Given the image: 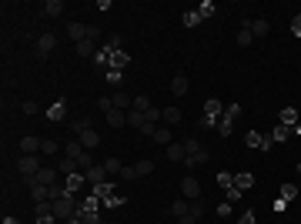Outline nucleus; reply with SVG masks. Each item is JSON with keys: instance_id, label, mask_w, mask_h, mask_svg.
Segmentation results:
<instances>
[{"instance_id": "obj_28", "label": "nucleus", "mask_w": 301, "mask_h": 224, "mask_svg": "<svg viewBox=\"0 0 301 224\" xmlns=\"http://www.w3.org/2000/svg\"><path fill=\"white\" fill-rule=\"evenodd\" d=\"M94 194L100 198V201H107V198H114V184H111V181H104V184H94Z\"/></svg>"}, {"instance_id": "obj_20", "label": "nucleus", "mask_w": 301, "mask_h": 224, "mask_svg": "<svg viewBox=\"0 0 301 224\" xmlns=\"http://www.w3.org/2000/svg\"><path fill=\"white\" fill-rule=\"evenodd\" d=\"M278 121H281L284 127H295V124H298V111H295V107H284V111L278 114Z\"/></svg>"}, {"instance_id": "obj_24", "label": "nucleus", "mask_w": 301, "mask_h": 224, "mask_svg": "<svg viewBox=\"0 0 301 224\" xmlns=\"http://www.w3.org/2000/svg\"><path fill=\"white\" fill-rule=\"evenodd\" d=\"M60 14H64V3H60V0H47V3H44V17H60Z\"/></svg>"}, {"instance_id": "obj_36", "label": "nucleus", "mask_w": 301, "mask_h": 224, "mask_svg": "<svg viewBox=\"0 0 301 224\" xmlns=\"http://www.w3.org/2000/svg\"><path fill=\"white\" fill-rule=\"evenodd\" d=\"M251 40H254V34H251V27H241V30H238V44H241V47H248Z\"/></svg>"}, {"instance_id": "obj_12", "label": "nucleus", "mask_w": 301, "mask_h": 224, "mask_svg": "<svg viewBox=\"0 0 301 224\" xmlns=\"http://www.w3.org/2000/svg\"><path fill=\"white\" fill-rule=\"evenodd\" d=\"M234 187L245 194L248 187H254V174H251V171H241V174H234Z\"/></svg>"}, {"instance_id": "obj_21", "label": "nucleus", "mask_w": 301, "mask_h": 224, "mask_svg": "<svg viewBox=\"0 0 301 224\" xmlns=\"http://www.w3.org/2000/svg\"><path fill=\"white\" fill-rule=\"evenodd\" d=\"M40 144H44V141H37V137H24V141H20V154H37Z\"/></svg>"}, {"instance_id": "obj_7", "label": "nucleus", "mask_w": 301, "mask_h": 224, "mask_svg": "<svg viewBox=\"0 0 301 224\" xmlns=\"http://www.w3.org/2000/svg\"><path fill=\"white\" fill-rule=\"evenodd\" d=\"M84 177H87L91 184H104V181H107V168H104V164H94V168L84 171Z\"/></svg>"}, {"instance_id": "obj_53", "label": "nucleus", "mask_w": 301, "mask_h": 224, "mask_svg": "<svg viewBox=\"0 0 301 224\" xmlns=\"http://www.w3.org/2000/svg\"><path fill=\"white\" fill-rule=\"evenodd\" d=\"M94 37H100V27H94V24H91V27H87V40H94Z\"/></svg>"}, {"instance_id": "obj_30", "label": "nucleus", "mask_w": 301, "mask_h": 224, "mask_svg": "<svg viewBox=\"0 0 301 224\" xmlns=\"http://www.w3.org/2000/svg\"><path fill=\"white\" fill-rule=\"evenodd\" d=\"M295 198H298V184H291V181H288V184L281 187V201H288V204H291Z\"/></svg>"}, {"instance_id": "obj_5", "label": "nucleus", "mask_w": 301, "mask_h": 224, "mask_svg": "<svg viewBox=\"0 0 301 224\" xmlns=\"http://www.w3.org/2000/svg\"><path fill=\"white\" fill-rule=\"evenodd\" d=\"M181 194H184L188 201H198V198H201V184H198V177H184V181H181Z\"/></svg>"}, {"instance_id": "obj_27", "label": "nucleus", "mask_w": 301, "mask_h": 224, "mask_svg": "<svg viewBox=\"0 0 301 224\" xmlns=\"http://www.w3.org/2000/svg\"><path fill=\"white\" fill-rule=\"evenodd\" d=\"M245 144H248V148H258V150H261V148H264V134L248 131V134H245Z\"/></svg>"}, {"instance_id": "obj_38", "label": "nucleus", "mask_w": 301, "mask_h": 224, "mask_svg": "<svg viewBox=\"0 0 301 224\" xmlns=\"http://www.w3.org/2000/svg\"><path fill=\"white\" fill-rule=\"evenodd\" d=\"M198 14H201V20H207V17H214V3L211 0H204L201 7H198Z\"/></svg>"}, {"instance_id": "obj_56", "label": "nucleus", "mask_w": 301, "mask_h": 224, "mask_svg": "<svg viewBox=\"0 0 301 224\" xmlns=\"http://www.w3.org/2000/svg\"><path fill=\"white\" fill-rule=\"evenodd\" d=\"M298 171H301V164H298Z\"/></svg>"}, {"instance_id": "obj_48", "label": "nucleus", "mask_w": 301, "mask_h": 224, "mask_svg": "<svg viewBox=\"0 0 301 224\" xmlns=\"http://www.w3.org/2000/svg\"><path fill=\"white\" fill-rule=\"evenodd\" d=\"M97 107H100V111L107 114V111L114 107V100H111V97H97Z\"/></svg>"}, {"instance_id": "obj_52", "label": "nucleus", "mask_w": 301, "mask_h": 224, "mask_svg": "<svg viewBox=\"0 0 301 224\" xmlns=\"http://www.w3.org/2000/svg\"><path fill=\"white\" fill-rule=\"evenodd\" d=\"M291 34H295V37H301V14L291 20Z\"/></svg>"}, {"instance_id": "obj_6", "label": "nucleus", "mask_w": 301, "mask_h": 224, "mask_svg": "<svg viewBox=\"0 0 301 224\" xmlns=\"http://www.w3.org/2000/svg\"><path fill=\"white\" fill-rule=\"evenodd\" d=\"M67 37L74 40V44H80V40H87V27H84L80 20H71V24H67Z\"/></svg>"}, {"instance_id": "obj_50", "label": "nucleus", "mask_w": 301, "mask_h": 224, "mask_svg": "<svg viewBox=\"0 0 301 224\" xmlns=\"http://www.w3.org/2000/svg\"><path fill=\"white\" fill-rule=\"evenodd\" d=\"M100 204H104V207H117V204H124V198H117V194H114V198H107V201H100Z\"/></svg>"}, {"instance_id": "obj_22", "label": "nucleus", "mask_w": 301, "mask_h": 224, "mask_svg": "<svg viewBox=\"0 0 301 224\" xmlns=\"http://www.w3.org/2000/svg\"><path fill=\"white\" fill-rule=\"evenodd\" d=\"M204 117H214V121H218V117H221V100L207 97V100H204Z\"/></svg>"}, {"instance_id": "obj_23", "label": "nucleus", "mask_w": 301, "mask_h": 224, "mask_svg": "<svg viewBox=\"0 0 301 224\" xmlns=\"http://www.w3.org/2000/svg\"><path fill=\"white\" fill-rule=\"evenodd\" d=\"M184 157H188L184 144H168V161H184Z\"/></svg>"}, {"instance_id": "obj_39", "label": "nucleus", "mask_w": 301, "mask_h": 224, "mask_svg": "<svg viewBox=\"0 0 301 224\" xmlns=\"http://www.w3.org/2000/svg\"><path fill=\"white\" fill-rule=\"evenodd\" d=\"M57 150H60V144H57V141H50V137L40 144V154H57Z\"/></svg>"}, {"instance_id": "obj_15", "label": "nucleus", "mask_w": 301, "mask_h": 224, "mask_svg": "<svg viewBox=\"0 0 301 224\" xmlns=\"http://www.w3.org/2000/svg\"><path fill=\"white\" fill-rule=\"evenodd\" d=\"M107 124H111V127H124V124H127V111L111 107V111H107Z\"/></svg>"}, {"instance_id": "obj_2", "label": "nucleus", "mask_w": 301, "mask_h": 224, "mask_svg": "<svg viewBox=\"0 0 301 224\" xmlns=\"http://www.w3.org/2000/svg\"><path fill=\"white\" fill-rule=\"evenodd\" d=\"M184 148H188V157H184V164H188V168H194V164H207V161H211V154H207V150L201 148L194 137L184 141Z\"/></svg>"}, {"instance_id": "obj_11", "label": "nucleus", "mask_w": 301, "mask_h": 224, "mask_svg": "<svg viewBox=\"0 0 301 224\" xmlns=\"http://www.w3.org/2000/svg\"><path fill=\"white\" fill-rule=\"evenodd\" d=\"M77 141H80V144H84V148H87V150H94L97 144H100V134H97L94 127H87V131L80 134V137H77Z\"/></svg>"}, {"instance_id": "obj_3", "label": "nucleus", "mask_w": 301, "mask_h": 224, "mask_svg": "<svg viewBox=\"0 0 301 224\" xmlns=\"http://www.w3.org/2000/svg\"><path fill=\"white\" fill-rule=\"evenodd\" d=\"M241 114V104H227L225 114H221V121H218V131H221V137H231V131H234V117Z\"/></svg>"}, {"instance_id": "obj_9", "label": "nucleus", "mask_w": 301, "mask_h": 224, "mask_svg": "<svg viewBox=\"0 0 301 224\" xmlns=\"http://www.w3.org/2000/svg\"><path fill=\"white\" fill-rule=\"evenodd\" d=\"M47 117H50V121H64V117H67V100H64V97L54 100V104L47 107Z\"/></svg>"}, {"instance_id": "obj_49", "label": "nucleus", "mask_w": 301, "mask_h": 224, "mask_svg": "<svg viewBox=\"0 0 301 224\" xmlns=\"http://www.w3.org/2000/svg\"><path fill=\"white\" fill-rule=\"evenodd\" d=\"M20 111H24V114H37V100H24Z\"/></svg>"}, {"instance_id": "obj_51", "label": "nucleus", "mask_w": 301, "mask_h": 224, "mask_svg": "<svg viewBox=\"0 0 301 224\" xmlns=\"http://www.w3.org/2000/svg\"><path fill=\"white\" fill-rule=\"evenodd\" d=\"M218 218H231V204H227V201H225V204H218Z\"/></svg>"}, {"instance_id": "obj_47", "label": "nucleus", "mask_w": 301, "mask_h": 224, "mask_svg": "<svg viewBox=\"0 0 301 224\" xmlns=\"http://www.w3.org/2000/svg\"><path fill=\"white\" fill-rule=\"evenodd\" d=\"M238 224H258L254 221V211H241V214H238Z\"/></svg>"}, {"instance_id": "obj_16", "label": "nucleus", "mask_w": 301, "mask_h": 224, "mask_svg": "<svg viewBox=\"0 0 301 224\" xmlns=\"http://www.w3.org/2000/svg\"><path fill=\"white\" fill-rule=\"evenodd\" d=\"M84 181H87V177H84V171H77V174H71V177H67V194H77V191H80V187H84Z\"/></svg>"}, {"instance_id": "obj_18", "label": "nucleus", "mask_w": 301, "mask_h": 224, "mask_svg": "<svg viewBox=\"0 0 301 224\" xmlns=\"http://www.w3.org/2000/svg\"><path fill=\"white\" fill-rule=\"evenodd\" d=\"M171 214H174V218H184V214H191V201H188V198H177V201L171 204Z\"/></svg>"}, {"instance_id": "obj_14", "label": "nucleus", "mask_w": 301, "mask_h": 224, "mask_svg": "<svg viewBox=\"0 0 301 224\" xmlns=\"http://www.w3.org/2000/svg\"><path fill=\"white\" fill-rule=\"evenodd\" d=\"M245 27H251V34H254V37H264V34L271 30V24H268V20H264V17L251 20V24H248V20H245Z\"/></svg>"}, {"instance_id": "obj_34", "label": "nucleus", "mask_w": 301, "mask_h": 224, "mask_svg": "<svg viewBox=\"0 0 301 224\" xmlns=\"http://www.w3.org/2000/svg\"><path fill=\"white\" fill-rule=\"evenodd\" d=\"M181 117H184V114H181V107H164V121H168V127H171V124H177Z\"/></svg>"}, {"instance_id": "obj_10", "label": "nucleus", "mask_w": 301, "mask_h": 224, "mask_svg": "<svg viewBox=\"0 0 301 224\" xmlns=\"http://www.w3.org/2000/svg\"><path fill=\"white\" fill-rule=\"evenodd\" d=\"M127 64H131V54H127L124 47H121V50H114V54H111V67H114V71H124Z\"/></svg>"}, {"instance_id": "obj_54", "label": "nucleus", "mask_w": 301, "mask_h": 224, "mask_svg": "<svg viewBox=\"0 0 301 224\" xmlns=\"http://www.w3.org/2000/svg\"><path fill=\"white\" fill-rule=\"evenodd\" d=\"M177 224H198V218H194V214H184V218H177Z\"/></svg>"}, {"instance_id": "obj_44", "label": "nucleus", "mask_w": 301, "mask_h": 224, "mask_svg": "<svg viewBox=\"0 0 301 224\" xmlns=\"http://www.w3.org/2000/svg\"><path fill=\"white\" fill-rule=\"evenodd\" d=\"M241 198H245V194H241V191H238V187H227V204H238V201H241Z\"/></svg>"}, {"instance_id": "obj_19", "label": "nucleus", "mask_w": 301, "mask_h": 224, "mask_svg": "<svg viewBox=\"0 0 301 224\" xmlns=\"http://www.w3.org/2000/svg\"><path fill=\"white\" fill-rule=\"evenodd\" d=\"M74 50H77V57H91L94 60V40H80V44H74Z\"/></svg>"}, {"instance_id": "obj_26", "label": "nucleus", "mask_w": 301, "mask_h": 224, "mask_svg": "<svg viewBox=\"0 0 301 224\" xmlns=\"http://www.w3.org/2000/svg\"><path fill=\"white\" fill-rule=\"evenodd\" d=\"M57 171L71 177V174H77V171H80V168H77V161H74V157H60V168H57Z\"/></svg>"}, {"instance_id": "obj_55", "label": "nucleus", "mask_w": 301, "mask_h": 224, "mask_svg": "<svg viewBox=\"0 0 301 224\" xmlns=\"http://www.w3.org/2000/svg\"><path fill=\"white\" fill-rule=\"evenodd\" d=\"M3 224H20V221H14V218H3Z\"/></svg>"}, {"instance_id": "obj_43", "label": "nucleus", "mask_w": 301, "mask_h": 224, "mask_svg": "<svg viewBox=\"0 0 301 224\" xmlns=\"http://www.w3.org/2000/svg\"><path fill=\"white\" fill-rule=\"evenodd\" d=\"M87 127H91V121H74V124H71V131H74L77 137H80V134L87 131Z\"/></svg>"}, {"instance_id": "obj_40", "label": "nucleus", "mask_w": 301, "mask_h": 224, "mask_svg": "<svg viewBox=\"0 0 301 224\" xmlns=\"http://www.w3.org/2000/svg\"><path fill=\"white\" fill-rule=\"evenodd\" d=\"M121 177H124V181H134V177H141L137 164H131V168H121Z\"/></svg>"}, {"instance_id": "obj_33", "label": "nucleus", "mask_w": 301, "mask_h": 224, "mask_svg": "<svg viewBox=\"0 0 301 224\" xmlns=\"http://www.w3.org/2000/svg\"><path fill=\"white\" fill-rule=\"evenodd\" d=\"M104 77H107V84H114V87H121V84H124V71H104Z\"/></svg>"}, {"instance_id": "obj_46", "label": "nucleus", "mask_w": 301, "mask_h": 224, "mask_svg": "<svg viewBox=\"0 0 301 224\" xmlns=\"http://www.w3.org/2000/svg\"><path fill=\"white\" fill-rule=\"evenodd\" d=\"M137 171H141V177L150 174V171H154V161H148V157H144V161H137Z\"/></svg>"}, {"instance_id": "obj_17", "label": "nucleus", "mask_w": 301, "mask_h": 224, "mask_svg": "<svg viewBox=\"0 0 301 224\" xmlns=\"http://www.w3.org/2000/svg\"><path fill=\"white\" fill-rule=\"evenodd\" d=\"M171 94H174V97H184V94H188V77L184 74H177L171 80Z\"/></svg>"}, {"instance_id": "obj_1", "label": "nucleus", "mask_w": 301, "mask_h": 224, "mask_svg": "<svg viewBox=\"0 0 301 224\" xmlns=\"http://www.w3.org/2000/svg\"><path fill=\"white\" fill-rule=\"evenodd\" d=\"M17 171L24 174V181H27V177H37L40 171H44V164H40L37 154H20L17 157Z\"/></svg>"}, {"instance_id": "obj_4", "label": "nucleus", "mask_w": 301, "mask_h": 224, "mask_svg": "<svg viewBox=\"0 0 301 224\" xmlns=\"http://www.w3.org/2000/svg\"><path fill=\"white\" fill-rule=\"evenodd\" d=\"M54 47H57V34L47 30V34H40V37H37V57H50V54H54Z\"/></svg>"}, {"instance_id": "obj_37", "label": "nucleus", "mask_w": 301, "mask_h": 224, "mask_svg": "<svg viewBox=\"0 0 301 224\" xmlns=\"http://www.w3.org/2000/svg\"><path fill=\"white\" fill-rule=\"evenodd\" d=\"M271 137H275V141H288V137H291V127H284V124H278V127L271 131Z\"/></svg>"}, {"instance_id": "obj_25", "label": "nucleus", "mask_w": 301, "mask_h": 224, "mask_svg": "<svg viewBox=\"0 0 301 224\" xmlns=\"http://www.w3.org/2000/svg\"><path fill=\"white\" fill-rule=\"evenodd\" d=\"M84 150H87V148H84L80 141H71V144H64V157H74V161H77Z\"/></svg>"}, {"instance_id": "obj_31", "label": "nucleus", "mask_w": 301, "mask_h": 224, "mask_svg": "<svg viewBox=\"0 0 301 224\" xmlns=\"http://www.w3.org/2000/svg\"><path fill=\"white\" fill-rule=\"evenodd\" d=\"M154 141H157V144H164V148L174 144V141H171V127H157V131H154Z\"/></svg>"}, {"instance_id": "obj_29", "label": "nucleus", "mask_w": 301, "mask_h": 224, "mask_svg": "<svg viewBox=\"0 0 301 224\" xmlns=\"http://www.w3.org/2000/svg\"><path fill=\"white\" fill-rule=\"evenodd\" d=\"M127 127L141 131V127H144V114H141V111H127Z\"/></svg>"}, {"instance_id": "obj_13", "label": "nucleus", "mask_w": 301, "mask_h": 224, "mask_svg": "<svg viewBox=\"0 0 301 224\" xmlns=\"http://www.w3.org/2000/svg\"><path fill=\"white\" fill-rule=\"evenodd\" d=\"M57 174H60L57 168H47V164H44V171H40L34 181H37V184H47V187H50V184H57Z\"/></svg>"}, {"instance_id": "obj_42", "label": "nucleus", "mask_w": 301, "mask_h": 224, "mask_svg": "<svg viewBox=\"0 0 301 224\" xmlns=\"http://www.w3.org/2000/svg\"><path fill=\"white\" fill-rule=\"evenodd\" d=\"M191 214L201 221V214H204V201H201V198H198V201H191Z\"/></svg>"}, {"instance_id": "obj_41", "label": "nucleus", "mask_w": 301, "mask_h": 224, "mask_svg": "<svg viewBox=\"0 0 301 224\" xmlns=\"http://www.w3.org/2000/svg\"><path fill=\"white\" fill-rule=\"evenodd\" d=\"M218 184L225 187V191H227V187H234V174H227V171H221V174H218Z\"/></svg>"}, {"instance_id": "obj_8", "label": "nucleus", "mask_w": 301, "mask_h": 224, "mask_svg": "<svg viewBox=\"0 0 301 224\" xmlns=\"http://www.w3.org/2000/svg\"><path fill=\"white\" fill-rule=\"evenodd\" d=\"M114 107H117V111H134V97L131 94H124V91H114Z\"/></svg>"}, {"instance_id": "obj_35", "label": "nucleus", "mask_w": 301, "mask_h": 224, "mask_svg": "<svg viewBox=\"0 0 301 224\" xmlns=\"http://www.w3.org/2000/svg\"><path fill=\"white\" fill-rule=\"evenodd\" d=\"M150 107H154V104H150L148 97H144V94H137V97H134V111H141V114H148Z\"/></svg>"}, {"instance_id": "obj_45", "label": "nucleus", "mask_w": 301, "mask_h": 224, "mask_svg": "<svg viewBox=\"0 0 301 224\" xmlns=\"http://www.w3.org/2000/svg\"><path fill=\"white\" fill-rule=\"evenodd\" d=\"M104 168H107V174H117V171H121V161H117V157H107Z\"/></svg>"}, {"instance_id": "obj_32", "label": "nucleus", "mask_w": 301, "mask_h": 224, "mask_svg": "<svg viewBox=\"0 0 301 224\" xmlns=\"http://www.w3.org/2000/svg\"><path fill=\"white\" fill-rule=\"evenodd\" d=\"M181 24H184V27H198V24H201V14H198V10H184Z\"/></svg>"}]
</instances>
